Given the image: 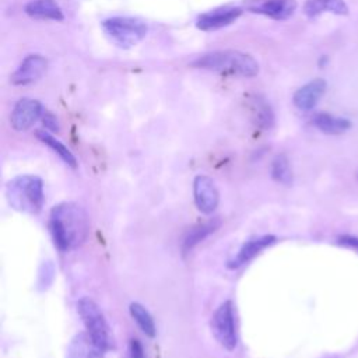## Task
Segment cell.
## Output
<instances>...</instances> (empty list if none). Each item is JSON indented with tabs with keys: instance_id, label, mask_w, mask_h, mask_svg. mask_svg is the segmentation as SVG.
I'll list each match as a JSON object with an SVG mask.
<instances>
[{
	"instance_id": "cell-6",
	"label": "cell",
	"mask_w": 358,
	"mask_h": 358,
	"mask_svg": "<svg viewBox=\"0 0 358 358\" xmlns=\"http://www.w3.org/2000/svg\"><path fill=\"white\" fill-rule=\"evenodd\" d=\"M211 330L217 341L228 351H232L236 347V326H235V313L234 305L231 301L222 302L211 317Z\"/></svg>"
},
{
	"instance_id": "cell-19",
	"label": "cell",
	"mask_w": 358,
	"mask_h": 358,
	"mask_svg": "<svg viewBox=\"0 0 358 358\" xmlns=\"http://www.w3.org/2000/svg\"><path fill=\"white\" fill-rule=\"evenodd\" d=\"M36 137H38L43 144H46L49 148H52L67 165H70L71 168H76V166H77V159H76V157L73 155V152H71L62 141H59L57 138H55L52 134H49V133L45 131V130H38V131H36Z\"/></svg>"
},
{
	"instance_id": "cell-26",
	"label": "cell",
	"mask_w": 358,
	"mask_h": 358,
	"mask_svg": "<svg viewBox=\"0 0 358 358\" xmlns=\"http://www.w3.org/2000/svg\"><path fill=\"white\" fill-rule=\"evenodd\" d=\"M43 122H45V126H46L48 129L57 130V124H53V123H56V120H55L52 116H46V117L43 119Z\"/></svg>"
},
{
	"instance_id": "cell-4",
	"label": "cell",
	"mask_w": 358,
	"mask_h": 358,
	"mask_svg": "<svg viewBox=\"0 0 358 358\" xmlns=\"http://www.w3.org/2000/svg\"><path fill=\"white\" fill-rule=\"evenodd\" d=\"M77 310L91 338L103 351L113 348V337L110 334V329L98 305L90 298H81L77 302Z\"/></svg>"
},
{
	"instance_id": "cell-8",
	"label": "cell",
	"mask_w": 358,
	"mask_h": 358,
	"mask_svg": "<svg viewBox=\"0 0 358 358\" xmlns=\"http://www.w3.org/2000/svg\"><path fill=\"white\" fill-rule=\"evenodd\" d=\"M41 116L42 105L39 101L32 98H21L11 112L10 122L15 130L24 131L28 130Z\"/></svg>"
},
{
	"instance_id": "cell-25",
	"label": "cell",
	"mask_w": 358,
	"mask_h": 358,
	"mask_svg": "<svg viewBox=\"0 0 358 358\" xmlns=\"http://www.w3.org/2000/svg\"><path fill=\"white\" fill-rule=\"evenodd\" d=\"M337 242L340 245H343V246L358 249V236H354V235H340L337 238Z\"/></svg>"
},
{
	"instance_id": "cell-13",
	"label": "cell",
	"mask_w": 358,
	"mask_h": 358,
	"mask_svg": "<svg viewBox=\"0 0 358 358\" xmlns=\"http://www.w3.org/2000/svg\"><path fill=\"white\" fill-rule=\"evenodd\" d=\"M326 81L323 78H313L312 81L306 83L301 88H298L294 94V105L301 110H310L313 109L323 94L326 92Z\"/></svg>"
},
{
	"instance_id": "cell-2",
	"label": "cell",
	"mask_w": 358,
	"mask_h": 358,
	"mask_svg": "<svg viewBox=\"0 0 358 358\" xmlns=\"http://www.w3.org/2000/svg\"><path fill=\"white\" fill-rule=\"evenodd\" d=\"M192 64L197 69L239 77H255L259 73V63L250 55L239 50L210 52L196 59Z\"/></svg>"
},
{
	"instance_id": "cell-15",
	"label": "cell",
	"mask_w": 358,
	"mask_h": 358,
	"mask_svg": "<svg viewBox=\"0 0 358 358\" xmlns=\"http://www.w3.org/2000/svg\"><path fill=\"white\" fill-rule=\"evenodd\" d=\"M326 11L336 15H347L348 6L344 0H306L303 4V13L309 18H315Z\"/></svg>"
},
{
	"instance_id": "cell-24",
	"label": "cell",
	"mask_w": 358,
	"mask_h": 358,
	"mask_svg": "<svg viewBox=\"0 0 358 358\" xmlns=\"http://www.w3.org/2000/svg\"><path fill=\"white\" fill-rule=\"evenodd\" d=\"M127 358H145L144 348L137 338L130 340L129 350H127Z\"/></svg>"
},
{
	"instance_id": "cell-10",
	"label": "cell",
	"mask_w": 358,
	"mask_h": 358,
	"mask_svg": "<svg viewBox=\"0 0 358 358\" xmlns=\"http://www.w3.org/2000/svg\"><path fill=\"white\" fill-rule=\"evenodd\" d=\"M241 14H242L241 7H234V6L218 7L201 14L197 18V28L201 31H214L232 24L241 17Z\"/></svg>"
},
{
	"instance_id": "cell-17",
	"label": "cell",
	"mask_w": 358,
	"mask_h": 358,
	"mask_svg": "<svg viewBox=\"0 0 358 358\" xmlns=\"http://www.w3.org/2000/svg\"><path fill=\"white\" fill-rule=\"evenodd\" d=\"M313 124L324 134H343L351 127V122L345 117H337L329 113H317L313 116Z\"/></svg>"
},
{
	"instance_id": "cell-1",
	"label": "cell",
	"mask_w": 358,
	"mask_h": 358,
	"mask_svg": "<svg viewBox=\"0 0 358 358\" xmlns=\"http://www.w3.org/2000/svg\"><path fill=\"white\" fill-rule=\"evenodd\" d=\"M49 231L55 246L60 252H69L83 245L87 239L90 220L81 206L60 203L50 211Z\"/></svg>"
},
{
	"instance_id": "cell-12",
	"label": "cell",
	"mask_w": 358,
	"mask_h": 358,
	"mask_svg": "<svg viewBox=\"0 0 358 358\" xmlns=\"http://www.w3.org/2000/svg\"><path fill=\"white\" fill-rule=\"evenodd\" d=\"M275 241H277V238L274 235H262V236H256V238L246 241L238 250L236 256L228 262V267L238 268V267L246 264L253 257H256L259 253H262L266 248L275 243Z\"/></svg>"
},
{
	"instance_id": "cell-9",
	"label": "cell",
	"mask_w": 358,
	"mask_h": 358,
	"mask_svg": "<svg viewBox=\"0 0 358 358\" xmlns=\"http://www.w3.org/2000/svg\"><path fill=\"white\" fill-rule=\"evenodd\" d=\"M48 62L41 55H28L11 76V83L15 85H27L38 81L46 71Z\"/></svg>"
},
{
	"instance_id": "cell-7",
	"label": "cell",
	"mask_w": 358,
	"mask_h": 358,
	"mask_svg": "<svg viewBox=\"0 0 358 358\" xmlns=\"http://www.w3.org/2000/svg\"><path fill=\"white\" fill-rule=\"evenodd\" d=\"M193 196H194L196 207L203 214H211L218 206V200H220L218 190L213 179L207 175H197L194 178Z\"/></svg>"
},
{
	"instance_id": "cell-22",
	"label": "cell",
	"mask_w": 358,
	"mask_h": 358,
	"mask_svg": "<svg viewBox=\"0 0 358 358\" xmlns=\"http://www.w3.org/2000/svg\"><path fill=\"white\" fill-rule=\"evenodd\" d=\"M55 274H56V270L53 263L50 260L43 262L38 270V281H36L38 289L39 291L48 289L55 280Z\"/></svg>"
},
{
	"instance_id": "cell-5",
	"label": "cell",
	"mask_w": 358,
	"mask_h": 358,
	"mask_svg": "<svg viewBox=\"0 0 358 358\" xmlns=\"http://www.w3.org/2000/svg\"><path fill=\"white\" fill-rule=\"evenodd\" d=\"M105 34L119 46L130 48L137 45L147 34L143 21L130 17H112L102 22Z\"/></svg>"
},
{
	"instance_id": "cell-14",
	"label": "cell",
	"mask_w": 358,
	"mask_h": 358,
	"mask_svg": "<svg viewBox=\"0 0 358 358\" xmlns=\"http://www.w3.org/2000/svg\"><path fill=\"white\" fill-rule=\"evenodd\" d=\"M103 352L88 333H78L69 343L64 358H103Z\"/></svg>"
},
{
	"instance_id": "cell-18",
	"label": "cell",
	"mask_w": 358,
	"mask_h": 358,
	"mask_svg": "<svg viewBox=\"0 0 358 358\" xmlns=\"http://www.w3.org/2000/svg\"><path fill=\"white\" fill-rule=\"evenodd\" d=\"M220 225H221V221L218 218H213V220H210V221H207L204 224H200V225L192 228L189 231V234L186 235V238L183 239V245H182L183 252L186 253V252L192 250L197 243H200L208 235L215 232Z\"/></svg>"
},
{
	"instance_id": "cell-20",
	"label": "cell",
	"mask_w": 358,
	"mask_h": 358,
	"mask_svg": "<svg viewBox=\"0 0 358 358\" xmlns=\"http://www.w3.org/2000/svg\"><path fill=\"white\" fill-rule=\"evenodd\" d=\"M129 310H130L131 317L136 320L138 327L143 330V333L148 337H154L157 330H155L154 319L150 315V312L138 302H131L129 306Z\"/></svg>"
},
{
	"instance_id": "cell-23",
	"label": "cell",
	"mask_w": 358,
	"mask_h": 358,
	"mask_svg": "<svg viewBox=\"0 0 358 358\" xmlns=\"http://www.w3.org/2000/svg\"><path fill=\"white\" fill-rule=\"evenodd\" d=\"M256 120H257V124L264 127V129H268L273 126L274 123V116H273V112L270 109V106L264 102H259L257 103V108H256Z\"/></svg>"
},
{
	"instance_id": "cell-3",
	"label": "cell",
	"mask_w": 358,
	"mask_h": 358,
	"mask_svg": "<svg viewBox=\"0 0 358 358\" xmlns=\"http://www.w3.org/2000/svg\"><path fill=\"white\" fill-rule=\"evenodd\" d=\"M8 204L25 214H36L43 206V182L36 175H20L6 186Z\"/></svg>"
},
{
	"instance_id": "cell-11",
	"label": "cell",
	"mask_w": 358,
	"mask_h": 358,
	"mask_svg": "<svg viewBox=\"0 0 358 358\" xmlns=\"http://www.w3.org/2000/svg\"><path fill=\"white\" fill-rule=\"evenodd\" d=\"M248 8L274 20H287L296 10L295 0H253Z\"/></svg>"
},
{
	"instance_id": "cell-16",
	"label": "cell",
	"mask_w": 358,
	"mask_h": 358,
	"mask_svg": "<svg viewBox=\"0 0 358 358\" xmlns=\"http://www.w3.org/2000/svg\"><path fill=\"white\" fill-rule=\"evenodd\" d=\"M25 13L29 17L41 20H63V11L55 0H31L25 6Z\"/></svg>"
},
{
	"instance_id": "cell-21",
	"label": "cell",
	"mask_w": 358,
	"mask_h": 358,
	"mask_svg": "<svg viewBox=\"0 0 358 358\" xmlns=\"http://www.w3.org/2000/svg\"><path fill=\"white\" fill-rule=\"evenodd\" d=\"M271 176L275 182H278L281 185L289 186L292 183V180H294L292 171H291V166H289V161L284 154H280L273 159Z\"/></svg>"
}]
</instances>
